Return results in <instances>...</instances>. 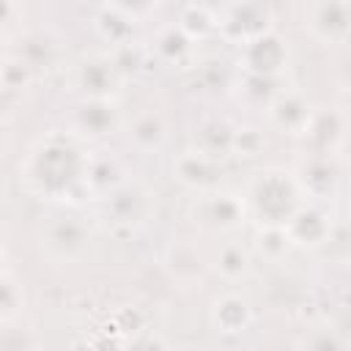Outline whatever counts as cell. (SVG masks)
Masks as SVG:
<instances>
[{
    "label": "cell",
    "instance_id": "cell-16",
    "mask_svg": "<svg viewBox=\"0 0 351 351\" xmlns=\"http://www.w3.org/2000/svg\"><path fill=\"white\" fill-rule=\"evenodd\" d=\"M293 178H296V186H299L302 195L321 197V195H326V192L335 186L337 170H335L332 156L315 154V156H310V159H304V162L299 165V170L293 173Z\"/></svg>",
    "mask_w": 351,
    "mask_h": 351
},
{
    "label": "cell",
    "instance_id": "cell-13",
    "mask_svg": "<svg viewBox=\"0 0 351 351\" xmlns=\"http://www.w3.org/2000/svg\"><path fill=\"white\" fill-rule=\"evenodd\" d=\"M217 173H219V159H211L197 148L181 151L173 162V178L178 184H184L186 189L206 192L208 186H214Z\"/></svg>",
    "mask_w": 351,
    "mask_h": 351
},
{
    "label": "cell",
    "instance_id": "cell-4",
    "mask_svg": "<svg viewBox=\"0 0 351 351\" xmlns=\"http://www.w3.org/2000/svg\"><path fill=\"white\" fill-rule=\"evenodd\" d=\"M90 244V230L80 217H52L41 230V247L52 261H77Z\"/></svg>",
    "mask_w": 351,
    "mask_h": 351
},
{
    "label": "cell",
    "instance_id": "cell-29",
    "mask_svg": "<svg viewBox=\"0 0 351 351\" xmlns=\"http://www.w3.org/2000/svg\"><path fill=\"white\" fill-rule=\"evenodd\" d=\"M33 71L27 69V63L22 58H11L0 63V85L3 90H22L30 82Z\"/></svg>",
    "mask_w": 351,
    "mask_h": 351
},
{
    "label": "cell",
    "instance_id": "cell-21",
    "mask_svg": "<svg viewBox=\"0 0 351 351\" xmlns=\"http://www.w3.org/2000/svg\"><path fill=\"white\" fill-rule=\"evenodd\" d=\"M214 269H217V274H219L225 282H236V280H241V277L250 274V269H252V255H250V250H247L244 244L228 241V244L219 247V252H217V258H214Z\"/></svg>",
    "mask_w": 351,
    "mask_h": 351
},
{
    "label": "cell",
    "instance_id": "cell-8",
    "mask_svg": "<svg viewBox=\"0 0 351 351\" xmlns=\"http://www.w3.org/2000/svg\"><path fill=\"white\" fill-rule=\"evenodd\" d=\"M148 214V192L140 184L123 181L118 189L104 195V217L115 230H134Z\"/></svg>",
    "mask_w": 351,
    "mask_h": 351
},
{
    "label": "cell",
    "instance_id": "cell-23",
    "mask_svg": "<svg viewBox=\"0 0 351 351\" xmlns=\"http://www.w3.org/2000/svg\"><path fill=\"white\" fill-rule=\"evenodd\" d=\"M178 27L189 36V38H200V36H206V33H211L214 27H217V16H214V11L208 8V5H186L184 11H181V19H178Z\"/></svg>",
    "mask_w": 351,
    "mask_h": 351
},
{
    "label": "cell",
    "instance_id": "cell-15",
    "mask_svg": "<svg viewBox=\"0 0 351 351\" xmlns=\"http://www.w3.org/2000/svg\"><path fill=\"white\" fill-rule=\"evenodd\" d=\"M346 134V118L337 110H313L310 123L304 129V137L315 145V154L332 156V151L343 143Z\"/></svg>",
    "mask_w": 351,
    "mask_h": 351
},
{
    "label": "cell",
    "instance_id": "cell-27",
    "mask_svg": "<svg viewBox=\"0 0 351 351\" xmlns=\"http://www.w3.org/2000/svg\"><path fill=\"white\" fill-rule=\"evenodd\" d=\"M167 266L173 269V274L178 280H186V277H195L200 271V255L186 247V244H178L170 250V258H167Z\"/></svg>",
    "mask_w": 351,
    "mask_h": 351
},
{
    "label": "cell",
    "instance_id": "cell-33",
    "mask_svg": "<svg viewBox=\"0 0 351 351\" xmlns=\"http://www.w3.org/2000/svg\"><path fill=\"white\" fill-rule=\"evenodd\" d=\"M0 274H3V252H0Z\"/></svg>",
    "mask_w": 351,
    "mask_h": 351
},
{
    "label": "cell",
    "instance_id": "cell-3",
    "mask_svg": "<svg viewBox=\"0 0 351 351\" xmlns=\"http://www.w3.org/2000/svg\"><path fill=\"white\" fill-rule=\"evenodd\" d=\"M304 30L321 44H346L351 33V3L348 0H321L307 3L304 8Z\"/></svg>",
    "mask_w": 351,
    "mask_h": 351
},
{
    "label": "cell",
    "instance_id": "cell-2",
    "mask_svg": "<svg viewBox=\"0 0 351 351\" xmlns=\"http://www.w3.org/2000/svg\"><path fill=\"white\" fill-rule=\"evenodd\" d=\"M302 203L304 200L293 173L282 167H266L252 176L244 195L247 217H252L258 225H285Z\"/></svg>",
    "mask_w": 351,
    "mask_h": 351
},
{
    "label": "cell",
    "instance_id": "cell-14",
    "mask_svg": "<svg viewBox=\"0 0 351 351\" xmlns=\"http://www.w3.org/2000/svg\"><path fill=\"white\" fill-rule=\"evenodd\" d=\"M121 112L112 99H82L74 110V126L85 137H104L118 129Z\"/></svg>",
    "mask_w": 351,
    "mask_h": 351
},
{
    "label": "cell",
    "instance_id": "cell-26",
    "mask_svg": "<svg viewBox=\"0 0 351 351\" xmlns=\"http://www.w3.org/2000/svg\"><path fill=\"white\" fill-rule=\"evenodd\" d=\"M266 145V137L261 129H252V126H233V143H230V154H239V156H258Z\"/></svg>",
    "mask_w": 351,
    "mask_h": 351
},
{
    "label": "cell",
    "instance_id": "cell-32",
    "mask_svg": "<svg viewBox=\"0 0 351 351\" xmlns=\"http://www.w3.org/2000/svg\"><path fill=\"white\" fill-rule=\"evenodd\" d=\"M11 14H14V5H8V3H0V22H5Z\"/></svg>",
    "mask_w": 351,
    "mask_h": 351
},
{
    "label": "cell",
    "instance_id": "cell-18",
    "mask_svg": "<svg viewBox=\"0 0 351 351\" xmlns=\"http://www.w3.org/2000/svg\"><path fill=\"white\" fill-rule=\"evenodd\" d=\"M121 184H123V165L115 156H88L85 176H82V186L85 189L110 195Z\"/></svg>",
    "mask_w": 351,
    "mask_h": 351
},
{
    "label": "cell",
    "instance_id": "cell-25",
    "mask_svg": "<svg viewBox=\"0 0 351 351\" xmlns=\"http://www.w3.org/2000/svg\"><path fill=\"white\" fill-rule=\"evenodd\" d=\"M192 47V38L178 27H165L159 36H156V52L165 58V60H181Z\"/></svg>",
    "mask_w": 351,
    "mask_h": 351
},
{
    "label": "cell",
    "instance_id": "cell-34",
    "mask_svg": "<svg viewBox=\"0 0 351 351\" xmlns=\"http://www.w3.org/2000/svg\"><path fill=\"white\" fill-rule=\"evenodd\" d=\"M0 93H3V85H0Z\"/></svg>",
    "mask_w": 351,
    "mask_h": 351
},
{
    "label": "cell",
    "instance_id": "cell-11",
    "mask_svg": "<svg viewBox=\"0 0 351 351\" xmlns=\"http://www.w3.org/2000/svg\"><path fill=\"white\" fill-rule=\"evenodd\" d=\"M282 228L288 233V241L296 247H318L332 236V222L315 203H302Z\"/></svg>",
    "mask_w": 351,
    "mask_h": 351
},
{
    "label": "cell",
    "instance_id": "cell-24",
    "mask_svg": "<svg viewBox=\"0 0 351 351\" xmlns=\"http://www.w3.org/2000/svg\"><path fill=\"white\" fill-rule=\"evenodd\" d=\"M244 96L255 104L269 107V101L282 90V77H266V74H244Z\"/></svg>",
    "mask_w": 351,
    "mask_h": 351
},
{
    "label": "cell",
    "instance_id": "cell-31",
    "mask_svg": "<svg viewBox=\"0 0 351 351\" xmlns=\"http://www.w3.org/2000/svg\"><path fill=\"white\" fill-rule=\"evenodd\" d=\"M123 351H167V343L154 332H134Z\"/></svg>",
    "mask_w": 351,
    "mask_h": 351
},
{
    "label": "cell",
    "instance_id": "cell-22",
    "mask_svg": "<svg viewBox=\"0 0 351 351\" xmlns=\"http://www.w3.org/2000/svg\"><path fill=\"white\" fill-rule=\"evenodd\" d=\"M252 241H255L258 255L266 258V261H280L288 252V247H291L288 233H285L282 225H258Z\"/></svg>",
    "mask_w": 351,
    "mask_h": 351
},
{
    "label": "cell",
    "instance_id": "cell-5",
    "mask_svg": "<svg viewBox=\"0 0 351 351\" xmlns=\"http://www.w3.org/2000/svg\"><path fill=\"white\" fill-rule=\"evenodd\" d=\"M239 63L244 74H266V77H282L288 66V41L277 33L269 30L263 36L250 38L239 49Z\"/></svg>",
    "mask_w": 351,
    "mask_h": 351
},
{
    "label": "cell",
    "instance_id": "cell-9",
    "mask_svg": "<svg viewBox=\"0 0 351 351\" xmlns=\"http://www.w3.org/2000/svg\"><path fill=\"white\" fill-rule=\"evenodd\" d=\"M217 27H222V33L236 41L239 47L247 44L250 38L255 36H263L271 27V11L261 3H241V5H228L222 14H219V22Z\"/></svg>",
    "mask_w": 351,
    "mask_h": 351
},
{
    "label": "cell",
    "instance_id": "cell-30",
    "mask_svg": "<svg viewBox=\"0 0 351 351\" xmlns=\"http://www.w3.org/2000/svg\"><path fill=\"white\" fill-rule=\"evenodd\" d=\"M22 302H25L22 288H19L11 277L0 274V318H11V315H16L19 307H22Z\"/></svg>",
    "mask_w": 351,
    "mask_h": 351
},
{
    "label": "cell",
    "instance_id": "cell-28",
    "mask_svg": "<svg viewBox=\"0 0 351 351\" xmlns=\"http://www.w3.org/2000/svg\"><path fill=\"white\" fill-rule=\"evenodd\" d=\"M302 351H346V343L332 326H315L304 335Z\"/></svg>",
    "mask_w": 351,
    "mask_h": 351
},
{
    "label": "cell",
    "instance_id": "cell-10",
    "mask_svg": "<svg viewBox=\"0 0 351 351\" xmlns=\"http://www.w3.org/2000/svg\"><path fill=\"white\" fill-rule=\"evenodd\" d=\"M269 123L274 129H280L282 134H304L310 115H313V104L307 101L304 93L293 90V88H282L266 107Z\"/></svg>",
    "mask_w": 351,
    "mask_h": 351
},
{
    "label": "cell",
    "instance_id": "cell-7",
    "mask_svg": "<svg viewBox=\"0 0 351 351\" xmlns=\"http://www.w3.org/2000/svg\"><path fill=\"white\" fill-rule=\"evenodd\" d=\"M195 222H200L211 230H239L247 222L244 195L228 192V189H214V192L200 195Z\"/></svg>",
    "mask_w": 351,
    "mask_h": 351
},
{
    "label": "cell",
    "instance_id": "cell-1",
    "mask_svg": "<svg viewBox=\"0 0 351 351\" xmlns=\"http://www.w3.org/2000/svg\"><path fill=\"white\" fill-rule=\"evenodd\" d=\"M88 156L69 134H49L44 137L19 165V178L25 186L44 197H66L77 186H82Z\"/></svg>",
    "mask_w": 351,
    "mask_h": 351
},
{
    "label": "cell",
    "instance_id": "cell-19",
    "mask_svg": "<svg viewBox=\"0 0 351 351\" xmlns=\"http://www.w3.org/2000/svg\"><path fill=\"white\" fill-rule=\"evenodd\" d=\"M230 143H233V126L222 118H211L206 123H200V129L195 132V145L197 151H203L211 159H219L225 154H230Z\"/></svg>",
    "mask_w": 351,
    "mask_h": 351
},
{
    "label": "cell",
    "instance_id": "cell-6",
    "mask_svg": "<svg viewBox=\"0 0 351 351\" xmlns=\"http://www.w3.org/2000/svg\"><path fill=\"white\" fill-rule=\"evenodd\" d=\"M71 80H74V88L85 99H112V93L121 82V74H118L110 52H90L74 63Z\"/></svg>",
    "mask_w": 351,
    "mask_h": 351
},
{
    "label": "cell",
    "instance_id": "cell-12",
    "mask_svg": "<svg viewBox=\"0 0 351 351\" xmlns=\"http://www.w3.org/2000/svg\"><path fill=\"white\" fill-rule=\"evenodd\" d=\"M208 321L211 326L219 332V335H244L252 324V307L244 296L228 291V293H219L214 302H211V310H208Z\"/></svg>",
    "mask_w": 351,
    "mask_h": 351
},
{
    "label": "cell",
    "instance_id": "cell-17",
    "mask_svg": "<svg viewBox=\"0 0 351 351\" xmlns=\"http://www.w3.org/2000/svg\"><path fill=\"white\" fill-rule=\"evenodd\" d=\"M129 140L140 151H159L165 145V140H167L165 115L156 112V110H145V112L134 115V121L129 123Z\"/></svg>",
    "mask_w": 351,
    "mask_h": 351
},
{
    "label": "cell",
    "instance_id": "cell-20",
    "mask_svg": "<svg viewBox=\"0 0 351 351\" xmlns=\"http://www.w3.org/2000/svg\"><path fill=\"white\" fill-rule=\"evenodd\" d=\"M96 27L112 47H121V44L132 41L134 19L126 5H101L99 16H96Z\"/></svg>",
    "mask_w": 351,
    "mask_h": 351
}]
</instances>
